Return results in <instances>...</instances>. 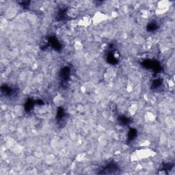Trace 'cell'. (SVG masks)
Listing matches in <instances>:
<instances>
[{
  "label": "cell",
  "instance_id": "cell-1",
  "mask_svg": "<svg viewBox=\"0 0 175 175\" xmlns=\"http://www.w3.org/2000/svg\"><path fill=\"white\" fill-rule=\"evenodd\" d=\"M155 155V152L152 151L151 149H140L138 151H136V152L133 153L131 159L134 161L137 160H141V159L147 158L149 157H151Z\"/></svg>",
  "mask_w": 175,
  "mask_h": 175
},
{
  "label": "cell",
  "instance_id": "cell-2",
  "mask_svg": "<svg viewBox=\"0 0 175 175\" xmlns=\"http://www.w3.org/2000/svg\"><path fill=\"white\" fill-rule=\"evenodd\" d=\"M108 18V16L107 15L101 13V12H97V13L95 14V16H94L92 21H94V23H101L103 21H105Z\"/></svg>",
  "mask_w": 175,
  "mask_h": 175
},
{
  "label": "cell",
  "instance_id": "cell-3",
  "mask_svg": "<svg viewBox=\"0 0 175 175\" xmlns=\"http://www.w3.org/2000/svg\"><path fill=\"white\" fill-rule=\"evenodd\" d=\"M166 123L168 125V127H170L171 128H173L174 127V124H175V120H174V118L173 116H170L166 118Z\"/></svg>",
  "mask_w": 175,
  "mask_h": 175
}]
</instances>
